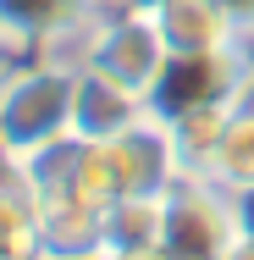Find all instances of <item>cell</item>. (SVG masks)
Segmentation results:
<instances>
[{"mask_svg":"<svg viewBox=\"0 0 254 260\" xmlns=\"http://www.w3.org/2000/svg\"><path fill=\"white\" fill-rule=\"evenodd\" d=\"M227 116L232 105H194V111H177V116H160L171 127V144H177V160L188 177H204L210 160H215V144L227 133Z\"/></svg>","mask_w":254,"mask_h":260,"instance_id":"cell-10","label":"cell"},{"mask_svg":"<svg viewBox=\"0 0 254 260\" xmlns=\"http://www.w3.org/2000/svg\"><path fill=\"white\" fill-rule=\"evenodd\" d=\"M160 39L171 55H199V50H221V45H238V22L221 11V0H166L150 11Z\"/></svg>","mask_w":254,"mask_h":260,"instance_id":"cell-7","label":"cell"},{"mask_svg":"<svg viewBox=\"0 0 254 260\" xmlns=\"http://www.w3.org/2000/svg\"><path fill=\"white\" fill-rule=\"evenodd\" d=\"M166 39H160V28H155L150 11H133V6H111L100 17V34H94V55H89V67L105 72V78H116V83H127V89H138L144 100H150L155 78H160V67H166Z\"/></svg>","mask_w":254,"mask_h":260,"instance_id":"cell-4","label":"cell"},{"mask_svg":"<svg viewBox=\"0 0 254 260\" xmlns=\"http://www.w3.org/2000/svg\"><path fill=\"white\" fill-rule=\"evenodd\" d=\"M105 260H171L160 244H144V249H122V255H105Z\"/></svg>","mask_w":254,"mask_h":260,"instance_id":"cell-14","label":"cell"},{"mask_svg":"<svg viewBox=\"0 0 254 260\" xmlns=\"http://www.w3.org/2000/svg\"><path fill=\"white\" fill-rule=\"evenodd\" d=\"M0 260H45L39 200L22 177V166L0 160Z\"/></svg>","mask_w":254,"mask_h":260,"instance_id":"cell-9","label":"cell"},{"mask_svg":"<svg viewBox=\"0 0 254 260\" xmlns=\"http://www.w3.org/2000/svg\"><path fill=\"white\" fill-rule=\"evenodd\" d=\"M122 6H133V11H155V6H166V0H122Z\"/></svg>","mask_w":254,"mask_h":260,"instance_id":"cell-16","label":"cell"},{"mask_svg":"<svg viewBox=\"0 0 254 260\" xmlns=\"http://www.w3.org/2000/svg\"><path fill=\"white\" fill-rule=\"evenodd\" d=\"M232 194V216H238V233L243 238H254V183H243V188H227Z\"/></svg>","mask_w":254,"mask_h":260,"instance_id":"cell-12","label":"cell"},{"mask_svg":"<svg viewBox=\"0 0 254 260\" xmlns=\"http://www.w3.org/2000/svg\"><path fill=\"white\" fill-rule=\"evenodd\" d=\"M221 11L238 22V34H243V39L254 45V0H221Z\"/></svg>","mask_w":254,"mask_h":260,"instance_id":"cell-13","label":"cell"},{"mask_svg":"<svg viewBox=\"0 0 254 260\" xmlns=\"http://www.w3.org/2000/svg\"><path fill=\"white\" fill-rule=\"evenodd\" d=\"M150 116V100L116 78H105L94 67L78 72V94H72V133L89 144H111L116 133H127L133 122Z\"/></svg>","mask_w":254,"mask_h":260,"instance_id":"cell-6","label":"cell"},{"mask_svg":"<svg viewBox=\"0 0 254 260\" xmlns=\"http://www.w3.org/2000/svg\"><path fill=\"white\" fill-rule=\"evenodd\" d=\"M105 160H111L116 194H166L177 177H188L177 160V144H171V127L155 111L144 122H133L127 133H116L105 144Z\"/></svg>","mask_w":254,"mask_h":260,"instance_id":"cell-5","label":"cell"},{"mask_svg":"<svg viewBox=\"0 0 254 260\" xmlns=\"http://www.w3.org/2000/svg\"><path fill=\"white\" fill-rule=\"evenodd\" d=\"M72 94H78V72H66L55 61L22 55V61L0 67V160L22 166L28 155L66 139Z\"/></svg>","mask_w":254,"mask_h":260,"instance_id":"cell-1","label":"cell"},{"mask_svg":"<svg viewBox=\"0 0 254 260\" xmlns=\"http://www.w3.org/2000/svg\"><path fill=\"white\" fill-rule=\"evenodd\" d=\"M254 45H221V50H199V55H166L160 78L150 89V111L155 116H177V111H194V105H232L243 78H249Z\"/></svg>","mask_w":254,"mask_h":260,"instance_id":"cell-3","label":"cell"},{"mask_svg":"<svg viewBox=\"0 0 254 260\" xmlns=\"http://www.w3.org/2000/svg\"><path fill=\"white\" fill-rule=\"evenodd\" d=\"M221 260H254V238H243V233H238V238H232V249H227Z\"/></svg>","mask_w":254,"mask_h":260,"instance_id":"cell-15","label":"cell"},{"mask_svg":"<svg viewBox=\"0 0 254 260\" xmlns=\"http://www.w3.org/2000/svg\"><path fill=\"white\" fill-rule=\"evenodd\" d=\"M89 6H100V11H111V6H122V0H89Z\"/></svg>","mask_w":254,"mask_h":260,"instance_id":"cell-17","label":"cell"},{"mask_svg":"<svg viewBox=\"0 0 254 260\" xmlns=\"http://www.w3.org/2000/svg\"><path fill=\"white\" fill-rule=\"evenodd\" d=\"M238 238L232 194L210 177H177L160 200V249L171 260H221Z\"/></svg>","mask_w":254,"mask_h":260,"instance_id":"cell-2","label":"cell"},{"mask_svg":"<svg viewBox=\"0 0 254 260\" xmlns=\"http://www.w3.org/2000/svg\"><path fill=\"white\" fill-rule=\"evenodd\" d=\"M160 200H166V194H116V200L105 205V221H100L105 255L160 244Z\"/></svg>","mask_w":254,"mask_h":260,"instance_id":"cell-11","label":"cell"},{"mask_svg":"<svg viewBox=\"0 0 254 260\" xmlns=\"http://www.w3.org/2000/svg\"><path fill=\"white\" fill-rule=\"evenodd\" d=\"M89 0H0V39L17 55H39L61 28H72L78 17H89Z\"/></svg>","mask_w":254,"mask_h":260,"instance_id":"cell-8","label":"cell"}]
</instances>
